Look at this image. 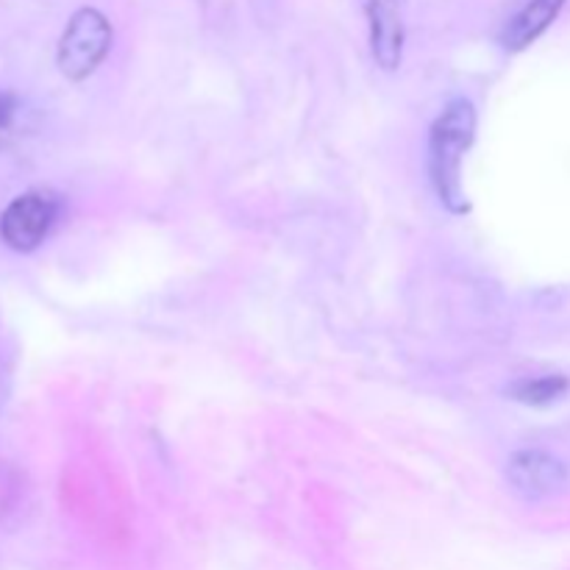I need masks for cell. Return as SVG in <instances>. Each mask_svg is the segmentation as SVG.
Instances as JSON below:
<instances>
[{"label":"cell","instance_id":"6da1fadb","mask_svg":"<svg viewBox=\"0 0 570 570\" xmlns=\"http://www.w3.org/2000/svg\"><path fill=\"white\" fill-rule=\"evenodd\" d=\"M476 134V109L471 100L456 98L443 109L429 131V178L440 204L451 215H465L468 206L462 189V159Z\"/></svg>","mask_w":570,"mask_h":570},{"label":"cell","instance_id":"7a4b0ae2","mask_svg":"<svg viewBox=\"0 0 570 570\" xmlns=\"http://www.w3.org/2000/svg\"><path fill=\"white\" fill-rule=\"evenodd\" d=\"M111 48V22L98 9H78L59 42V70L70 81H83L98 70Z\"/></svg>","mask_w":570,"mask_h":570},{"label":"cell","instance_id":"3957f363","mask_svg":"<svg viewBox=\"0 0 570 570\" xmlns=\"http://www.w3.org/2000/svg\"><path fill=\"white\" fill-rule=\"evenodd\" d=\"M56 215H59V198L48 189H33L6 206L0 217V237L9 248L28 254L42 245V239L53 228Z\"/></svg>","mask_w":570,"mask_h":570},{"label":"cell","instance_id":"277c9868","mask_svg":"<svg viewBox=\"0 0 570 570\" xmlns=\"http://www.w3.org/2000/svg\"><path fill=\"white\" fill-rule=\"evenodd\" d=\"M507 482L523 499H546L566 488L568 465L549 451L523 449L507 462Z\"/></svg>","mask_w":570,"mask_h":570},{"label":"cell","instance_id":"5b68a950","mask_svg":"<svg viewBox=\"0 0 570 570\" xmlns=\"http://www.w3.org/2000/svg\"><path fill=\"white\" fill-rule=\"evenodd\" d=\"M371 26V53L382 70L393 72L404 59L406 0H360Z\"/></svg>","mask_w":570,"mask_h":570},{"label":"cell","instance_id":"8992f818","mask_svg":"<svg viewBox=\"0 0 570 570\" xmlns=\"http://www.w3.org/2000/svg\"><path fill=\"white\" fill-rule=\"evenodd\" d=\"M568 0H529L521 11L510 20V26L504 28V45L510 53H521L529 45L538 42L546 31H549L551 22L560 17V11L566 9Z\"/></svg>","mask_w":570,"mask_h":570},{"label":"cell","instance_id":"52a82bcc","mask_svg":"<svg viewBox=\"0 0 570 570\" xmlns=\"http://www.w3.org/2000/svg\"><path fill=\"white\" fill-rule=\"evenodd\" d=\"M570 382L560 373L554 376H538V379H521V382L512 384L507 393L510 399H515L518 404L527 406H551L557 401H562L568 395Z\"/></svg>","mask_w":570,"mask_h":570},{"label":"cell","instance_id":"ba28073f","mask_svg":"<svg viewBox=\"0 0 570 570\" xmlns=\"http://www.w3.org/2000/svg\"><path fill=\"white\" fill-rule=\"evenodd\" d=\"M14 122H17V100L14 95L9 92H0V148L9 142L11 131H14Z\"/></svg>","mask_w":570,"mask_h":570}]
</instances>
